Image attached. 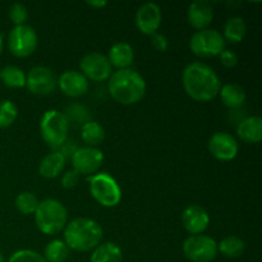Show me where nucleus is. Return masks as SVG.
I'll return each mask as SVG.
<instances>
[{
	"label": "nucleus",
	"instance_id": "nucleus-34",
	"mask_svg": "<svg viewBox=\"0 0 262 262\" xmlns=\"http://www.w3.org/2000/svg\"><path fill=\"white\" fill-rule=\"evenodd\" d=\"M220 61L224 67L227 68H234L238 64V56L234 51L232 50H224L222 54H220Z\"/></svg>",
	"mask_w": 262,
	"mask_h": 262
},
{
	"label": "nucleus",
	"instance_id": "nucleus-15",
	"mask_svg": "<svg viewBox=\"0 0 262 262\" xmlns=\"http://www.w3.org/2000/svg\"><path fill=\"white\" fill-rule=\"evenodd\" d=\"M182 224L191 235L202 234L210 225V216L204 207L189 205L182 214Z\"/></svg>",
	"mask_w": 262,
	"mask_h": 262
},
{
	"label": "nucleus",
	"instance_id": "nucleus-23",
	"mask_svg": "<svg viewBox=\"0 0 262 262\" xmlns=\"http://www.w3.org/2000/svg\"><path fill=\"white\" fill-rule=\"evenodd\" d=\"M247 32V26L242 17H232L227 20L224 26V40L232 43H238L245 38Z\"/></svg>",
	"mask_w": 262,
	"mask_h": 262
},
{
	"label": "nucleus",
	"instance_id": "nucleus-20",
	"mask_svg": "<svg viewBox=\"0 0 262 262\" xmlns=\"http://www.w3.org/2000/svg\"><path fill=\"white\" fill-rule=\"evenodd\" d=\"M237 135L243 142L258 143L262 140V119L258 115L243 119L237 127Z\"/></svg>",
	"mask_w": 262,
	"mask_h": 262
},
{
	"label": "nucleus",
	"instance_id": "nucleus-14",
	"mask_svg": "<svg viewBox=\"0 0 262 262\" xmlns=\"http://www.w3.org/2000/svg\"><path fill=\"white\" fill-rule=\"evenodd\" d=\"M161 25V9L155 3H145L136 13V26L143 35L152 36Z\"/></svg>",
	"mask_w": 262,
	"mask_h": 262
},
{
	"label": "nucleus",
	"instance_id": "nucleus-36",
	"mask_svg": "<svg viewBox=\"0 0 262 262\" xmlns=\"http://www.w3.org/2000/svg\"><path fill=\"white\" fill-rule=\"evenodd\" d=\"M3 49H4V40H3V36L0 35V55L3 53Z\"/></svg>",
	"mask_w": 262,
	"mask_h": 262
},
{
	"label": "nucleus",
	"instance_id": "nucleus-9",
	"mask_svg": "<svg viewBox=\"0 0 262 262\" xmlns=\"http://www.w3.org/2000/svg\"><path fill=\"white\" fill-rule=\"evenodd\" d=\"M183 253L192 262H211L217 256V243L209 235H189L183 242Z\"/></svg>",
	"mask_w": 262,
	"mask_h": 262
},
{
	"label": "nucleus",
	"instance_id": "nucleus-35",
	"mask_svg": "<svg viewBox=\"0 0 262 262\" xmlns=\"http://www.w3.org/2000/svg\"><path fill=\"white\" fill-rule=\"evenodd\" d=\"M86 4L89 5V7L94 8V9H101V8H104L105 5L107 4L105 0H91V2H86Z\"/></svg>",
	"mask_w": 262,
	"mask_h": 262
},
{
	"label": "nucleus",
	"instance_id": "nucleus-22",
	"mask_svg": "<svg viewBox=\"0 0 262 262\" xmlns=\"http://www.w3.org/2000/svg\"><path fill=\"white\" fill-rule=\"evenodd\" d=\"M123 252L114 242L100 243L92 252L90 262H122Z\"/></svg>",
	"mask_w": 262,
	"mask_h": 262
},
{
	"label": "nucleus",
	"instance_id": "nucleus-31",
	"mask_svg": "<svg viewBox=\"0 0 262 262\" xmlns=\"http://www.w3.org/2000/svg\"><path fill=\"white\" fill-rule=\"evenodd\" d=\"M8 262H48L42 255L32 250H19L13 253Z\"/></svg>",
	"mask_w": 262,
	"mask_h": 262
},
{
	"label": "nucleus",
	"instance_id": "nucleus-27",
	"mask_svg": "<svg viewBox=\"0 0 262 262\" xmlns=\"http://www.w3.org/2000/svg\"><path fill=\"white\" fill-rule=\"evenodd\" d=\"M0 79L10 89H22L26 86V73L15 66H7L0 71Z\"/></svg>",
	"mask_w": 262,
	"mask_h": 262
},
{
	"label": "nucleus",
	"instance_id": "nucleus-6",
	"mask_svg": "<svg viewBox=\"0 0 262 262\" xmlns=\"http://www.w3.org/2000/svg\"><path fill=\"white\" fill-rule=\"evenodd\" d=\"M90 193L104 207H115L122 201V189L118 182L107 173H95L87 177Z\"/></svg>",
	"mask_w": 262,
	"mask_h": 262
},
{
	"label": "nucleus",
	"instance_id": "nucleus-5",
	"mask_svg": "<svg viewBox=\"0 0 262 262\" xmlns=\"http://www.w3.org/2000/svg\"><path fill=\"white\" fill-rule=\"evenodd\" d=\"M68 129L69 120L64 113L55 109L43 113L40 122V132L46 145L53 150H58L67 142Z\"/></svg>",
	"mask_w": 262,
	"mask_h": 262
},
{
	"label": "nucleus",
	"instance_id": "nucleus-24",
	"mask_svg": "<svg viewBox=\"0 0 262 262\" xmlns=\"http://www.w3.org/2000/svg\"><path fill=\"white\" fill-rule=\"evenodd\" d=\"M81 137L89 147H96L105 140V130L101 125L95 120H89L81 128Z\"/></svg>",
	"mask_w": 262,
	"mask_h": 262
},
{
	"label": "nucleus",
	"instance_id": "nucleus-26",
	"mask_svg": "<svg viewBox=\"0 0 262 262\" xmlns=\"http://www.w3.org/2000/svg\"><path fill=\"white\" fill-rule=\"evenodd\" d=\"M71 255V250L64 241L54 239L46 245L43 258L48 262H66Z\"/></svg>",
	"mask_w": 262,
	"mask_h": 262
},
{
	"label": "nucleus",
	"instance_id": "nucleus-2",
	"mask_svg": "<svg viewBox=\"0 0 262 262\" xmlns=\"http://www.w3.org/2000/svg\"><path fill=\"white\" fill-rule=\"evenodd\" d=\"M101 225L89 217H77L69 222L64 228V242L69 250L78 252H89L101 243Z\"/></svg>",
	"mask_w": 262,
	"mask_h": 262
},
{
	"label": "nucleus",
	"instance_id": "nucleus-10",
	"mask_svg": "<svg viewBox=\"0 0 262 262\" xmlns=\"http://www.w3.org/2000/svg\"><path fill=\"white\" fill-rule=\"evenodd\" d=\"M58 78L55 73L48 67H33L26 76V87L28 91L38 96H46L55 91Z\"/></svg>",
	"mask_w": 262,
	"mask_h": 262
},
{
	"label": "nucleus",
	"instance_id": "nucleus-17",
	"mask_svg": "<svg viewBox=\"0 0 262 262\" xmlns=\"http://www.w3.org/2000/svg\"><path fill=\"white\" fill-rule=\"evenodd\" d=\"M187 19L189 25L196 30H206L214 19V7L207 0L193 2L187 10Z\"/></svg>",
	"mask_w": 262,
	"mask_h": 262
},
{
	"label": "nucleus",
	"instance_id": "nucleus-4",
	"mask_svg": "<svg viewBox=\"0 0 262 262\" xmlns=\"http://www.w3.org/2000/svg\"><path fill=\"white\" fill-rule=\"evenodd\" d=\"M33 215L38 230L46 235H55L60 233L68 222V211L66 206L54 199L41 201Z\"/></svg>",
	"mask_w": 262,
	"mask_h": 262
},
{
	"label": "nucleus",
	"instance_id": "nucleus-37",
	"mask_svg": "<svg viewBox=\"0 0 262 262\" xmlns=\"http://www.w3.org/2000/svg\"><path fill=\"white\" fill-rule=\"evenodd\" d=\"M0 262H5V258H4V256H3L2 252H0Z\"/></svg>",
	"mask_w": 262,
	"mask_h": 262
},
{
	"label": "nucleus",
	"instance_id": "nucleus-18",
	"mask_svg": "<svg viewBox=\"0 0 262 262\" xmlns=\"http://www.w3.org/2000/svg\"><path fill=\"white\" fill-rule=\"evenodd\" d=\"M66 163L67 159L64 158L63 154L59 150H54L53 152L48 154L41 160L40 165H38V173L42 178L46 179L58 178L63 173L64 168H66Z\"/></svg>",
	"mask_w": 262,
	"mask_h": 262
},
{
	"label": "nucleus",
	"instance_id": "nucleus-3",
	"mask_svg": "<svg viewBox=\"0 0 262 262\" xmlns=\"http://www.w3.org/2000/svg\"><path fill=\"white\" fill-rule=\"evenodd\" d=\"M109 94L122 105H133L146 94V82L138 72L133 69H119L112 73L107 83Z\"/></svg>",
	"mask_w": 262,
	"mask_h": 262
},
{
	"label": "nucleus",
	"instance_id": "nucleus-1",
	"mask_svg": "<svg viewBox=\"0 0 262 262\" xmlns=\"http://www.w3.org/2000/svg\"><path fill=\"white\" fill-rule=\"evenodd\" d=\"M182 82L187 95L201 102L214 100L222 89V82L214 69L201 61L189 63L184 68Z\"/></svg>",
	"mask_w": 262,
	"mask_h": 262
},
{
	"label": "nucleus",
	"instance_id": "nucleus-33",
	"mask_svg": "<svg viewBox=\"0 0 262 262\" xmlns=\"http://www.w3.org/2000/svg\"><path fill=\"white\" fill-rule=\"evenodd\" d=\"M151 45L154 46V49H155V50L160 51V53H164V51L168 50L169 41L165 36L161 35V33L156 32L151 36Z\"/></svg>",
	"mask_w": 262,
	"mask_h": 262
},
{
	"label": "nucleus",
	"instance_id": "nucleus-12",
	"mask_svg": "<svg viewBox=\"0 0 262 262\" xmlns=\"http://www.w3.org/2000/svg\"><path fill=\"white\" fill-rule=\"evenodd\" d=\"M82 74L95 82L106 81L112 76V66L101 53H89L79 61Z\"/></svg>",
	"mask_w": 262,
	"mask_h": 262
},
{
	"label": "nucleus",
	"instance_id": "nucleus-19",
	"mask_svg": "<svg viewBox=\"0 0 262 262\" xmlns=\"http://www.w3.org/2000/svg\"><path fill=\"white\" fill-rule=\"evenodd\" d=\"M110 66L119 69H128L135 60V51L127 42H117L110 48L109 55L106 56Z\"/></svg>",
	"mask_w": 262,
	"mask_h": 262
},
{
	"label": "nucleus",
	"instance_id": "nucleus-25",
	"mask_svg": "<svg viewBox=\"0 0 262 262\" xmlns=\"http://www.w3.org/2000/svg\"><path fill=\"white\" fill-rule=\"evenodd\" d=\"M245 241L237 235H228L217 245V252L228 258H237L245 252Z\"/></svg>",
	"mask_w": 262,
	"mask_h": 262
},
{
	"label": "nucleus",
	"instance_id": "nucleus-21",
	"mask_svg": "<svg viewBox=\"0 0 262 262\" xmlns=\"http://www.w3.org/2000/svg\"><path fill=\"white\" fill-rule=\"evenodd\" d=\"M222 102L229 109H238L246 101V91L237 83H227L219 91Z\"/></svg>",
	"mask_w": 262,
	"mask_h": 262
},
{
	"label": "nucleus",
	"instance_id": "nucleus-30",
	"mask_svg": "<svg viewBox=\"0 0 262 262\" xmlns=\"http://www.w3.org/2000/svg\"><path fill=\"white\" fill-rule=\"evenodd\" d=\"M9 14L10 20L14 23V26H22L26 25L28 19V10L26 5L20 4V3H14L12 7L9 8Z\"/></svg>",
	"mask_w": 262,
	"mask_h": 262
},
{
	"label": "nucleus",
	"instance_id": "nucleus-32",
	"mask_svg": "<svg viewBox=\"0 0 262 262\" xmlns=\"http://www.w3.org/2000/svg\"><path fill=\"white\" fill-rule=\"evenodd\" d=\"M79 176L76 173V171L72 169V170H67L66 173L61 177V186L66 189H72L78 184Z\"/></svg>",
	"mask_w": 262,
	"mask_h": 262
},
{
	"label": "nucleus",
	"instance_id": "nucleus-28",
	"mask_svg": "<svg viewBox=\"0 0 262 262\" xmlns=\"http://www.w3.org/2000/svg\"><path fill=\"white\" fill-rule=\"evenodd\" d=\"M15 209L20 212L22 215H33L36 209H37L38 199L36 197L35 193L32 192H20L17 197H15Z\"/></svg>",
	"mask_w": 262,
	"mask_h": 262
},
{
	"label": "nucleus",
	"instance_id": "nucleus-8",
	"mask_svg": "<svg viewBox=\"0 0 262 262\" xmlns=\"http://www.w3.org/2000/svg\"><path fill=\"white\" fill-rule=\"evenodd\" d=\"M37 45V32L28 25L14 26L8 36V49L17 58L32 55Z\"/></svg>",
	"mask_w": 262,
	"mask_h": 262
},
{
	"label": "nucleus",
	"instance_id": "nucleus-16",
	"mask_svg": "<svg viewBox=\"0 0 262 262\" xmlns=\"http://www.w3.org/2000/svg\"><path fill=\"white\" fill-rule=\"evenodd\" d=\"M58 86L66 96L76 99L89 91V79L77 71H67L59 77Z\"/></svg>",
	"mask_w": 262,
	"mask_h": 262
},
{
	"label": "nucleus",
	"instance_id": "nucleus-11",
	"mask_svg": "<svg viewBox=\"0 0 262 262\" xmlns=\"http://www.w3.org/2000/svg\"><path fill=\"white\" fill-rule=\"evenodd\" d=\"M73 170L77 174L82 176H94L104 163V154L97 147H84L76 148L71 158Z\"/></svg>",
	"mask_w": 262,
	"mask_h": 262
},
{
	"label": "nucleus",
	"instance_id": "nucleus-13",
	"mask_svg": "<svg viewBox=\"0 0 262 262\" xmlns=\"http://www.w3.org/2000/svg\"><path fill=\"white\" fill-rule=\"evenodd\" d=\"M209 151L220 161H230L235 159L239 151L237 140L227 132H216L210 137Z\"/></svg>",
	"mask_w": 262,
	"mask_h": 262
},
{
	"label": "nucleus",
	"instance_id": "nucleus-7",
	"mask_svg": "<svg viewBox=\"0 0 262 262\" xmlns=\"http://www.w3.org/2000/svg\"><path fill=\"white\" fill-rule=\"evenodd\" d=\"M191 51L201 58L217 56L225 50V40L222 33L212 28L197 31L189 40Z\"/></svg>",
	"mask_w": 262,
	"mask_h": 262
},
{
	"label": "nucleus",
	"instance_id": "nucleus-29",
	"mask_svg": "<svg viewBox=\"0 0 262 262\" xmlns=\"http://www.w3.org/2000/svg\"><path fill=\"white\" fill-rule=\"evenodd\" d=\"M18 117V107L10 100L0 101V128H8L15 122Z\"/></svg>",
	"mask_w": 262,
	"mask_h": 262
}]
</instances>
